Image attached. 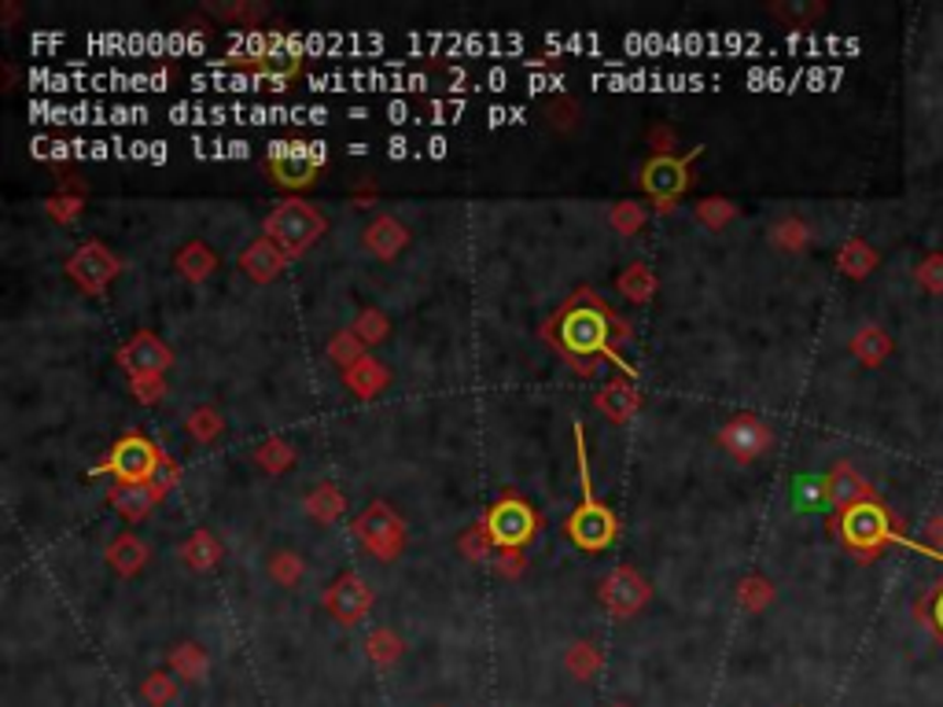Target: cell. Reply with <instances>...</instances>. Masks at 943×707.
<instances>
[{
  "label": "cell",
  "mask_w": 943,
  "mask_h": 707,
  "mask_svg": "<svg viewBox=\"0 0 943 707\" xmlns=\"http://www.w3.org/2000/svg\"><path fill=\"white\" fill-rule=\"evenodd\" d=\"M542 339L550 342L553 354L605 358L616 372L638 380V369L619 354V342L627 347V342L635 339V325H630V317L616 314L589 284H578L575 292L564 298L561 309L542 325Z\"/></svg>",
  "instance_id": "cell-1"
},
{
  "label": "cell",
  "mask_w": 943,
  "mask_h": 707,
  "mask_svg": "<svg viewBox=\"0 0 943 707\" xmlns=\"http://www.w3.org/2000/svg\"><path fill=\"white\" fill-rule=\"evenodd\" d=\"M830 531L837 534L844 550L863 564L877 561L888 545H903V550L925 556V561L943 564V553L932 550L929 542H914L910 534H903V523L896 520V512L885 505L881 494H874L870 501H859V505H852L848 512H841V516H830Z\"/></svg>",
  "instance_id": "cell-2"
},
{
  "label": "cell",
  "mask_w": 943,
  "mask_h": 707,
  "mask_svg": "<svg viewBox=\"0 0 943 707\" xmlns=\"http://www.w3.org/2000/svg\"><path fill=\"white\" fill-rule=\"evenodd\" d=\"M575 435V460H578V487H583V501L567 512L564 520V534L572 539L575 550L583 553H605L613 550L619 539V516L605 501H597L594 494V479H589V457H586V432L583 424H572Z\"/></svg>",
  "instance_id": "cell-3"
},
{
  "label": "cell",
  "mask_w": 943,
  "mask_h": 707,
  "mask_svg": "<svg viewBox=\"0 0 943 707\" xmlns=\"http://www.w3.org/2000/svg\"><path fill=\"white\" fill-rule=\"evenodd\" d=\"M325 232H328L325 210H317L314 203L303 199V196L277 199L270 207V214L262 218V236L265 240H273L277 248L288 254V262L303 259V254L314 248Z\"/></svg>",
  "instance_id": "cell-4"
},
{
  "label": "cell",
  "mask_w": 943,
  "mask_h": 707,
  "mask_svg": "<svg viewBox=\"0 0 943 707\" xmlns=\"http://www.w3.org/2000/svg\"><path fill=\"white\" fill-rule=\"evenodd\" d=\"M163 460L166 449L152 435H144L141 427H126L104 454V460H96L89 468V476H111V483H152Z\"/></svg>",
  "instance_id": "cell-5"
},
{
  "label": "cell",
  "mask_w": 943,
  "mask_h": 707,
  "mask_svg": "<svg viewBox=\"0 0 943 707\" xmlns=\"http://www.w3.org/2000/svg\"><path fill=\"white\" fill-rule=\"evenodd\" d=\"M479 523L487 527L498 550H528V545L539 539V531L545 527V516L520 494V490H501V494L484 509Z\"/></svg>",
  "instance_id": "cell-6"
},
{
  "label": "cell",
  "mask_w": 943,
  "mask_h": 707,
  "mask_svg": "<svg viewBox=\"0 0 943 707\" xmlns=\"http://www.w3.org/2000/svg\"><path fill=\"white\" fill-rule=\"evenodd\" d=\"M262 166L273 185H281L288 196H299V192L314 188L317 174L328 166V148L321 141H273Z\"/></svg>",
  "instance_id": "cell-7"
},
{
  "label": "cell",
  "mask_w": 943,
  "mask_h": 707,
  "mask_svg": "<svg viewBox=\"0 0 943 707\" xmlns=\"http://www.w3.org/2000/svg\"><path fill=\"white\" fill-rule=\"evenodd\" d=\"M248 52H232L229 63L236 70L251 74V78H259L265 85H273L277 93H284L288 85H292L299 74H303V56H299L295 48H288L292 41L273 34V37H259L251 34L248 41Z\"/></svg>",
  "instance_id": "cell-8"
},
{
  "label": "cell",
  "mask_w": 943,
  "mask_h": 707,
  "mask_svg": "<svg viewBox=\"0 0 943 707\" xmlns=\"http://www.w3.org/2000/svg\"><path fill=\"white\" fill-rule=\"evenodd\" d=\"M354 539L366 550L372 561L380 564H394L405 553V542H410V527H405L402 512L391 505V501H369L366 509L354 516Z\"/></svg>",
  "instance_id": "cell-9"
},
{
  "label": "cell",
  "mask_w": 943,
  "mask_h": 707,
  "mask_svg": "<svg viewBox=\"0 0 943 707\" xmlns=\"http://www.w3.org/2000/svg\"><path fill=\"white\" fill-rule=\"evenodd\" d=\"M704 148H690L685 155H652L641 166L638 188L646 192L652 210L657 214H671L679 203L685 199V192L693 188V163Z\"/></svg>",
  "instance_id": "cell-10"
},
{
  "label": "cell",
  "mask_w": 943,
  "mask_h": 707,
  "mask_svg": "<svg viewBox=\"0 0 943 707\" xmlns=\"http://www.w3.org/2000/svg\"><path fill=\"white\" fill-rule=\"evenodd\" d=\"M122 270H126L122 254H115L104 240H82L71 251V259L63 262V273L71 276L74 287L93 298H100L122 276Z\"/></svg>",
  "instance_id": "cell-11"
},
{
  "label": "cell",
  "mask_w": 943,
  "mask_h": 707,
  "mask_svg": "<svg viewBox=\"0 0 943 707\" xmlns=\"http://www.w3.org/2000/svg\"><path fill=\"white\" fill-rule=\"evenodd\" d=\"M605 612L613 619H635L652 605V583L635 564H616L601 583H597Z\"/></svg>",
  "instance_id": "cell-12"
},
{
  "label": "cell",
  "mask_w": 943,
  "mask_h": 707,
  "mask_svg": "<svg viewBox=\"0 0 943 707\" xmlns=\"http://www.w3.org/2000/svg\"><path fill=\"white\" fill-rule=\"evenodd\" d=\"M715 443L726 457H734L737 465H756L759 457H767L774 449V427L756 413H734L719 432Z\"/></svg>",
  "instance_id": "cell-13"
},
{
  "label": "cell",
  "mask_w": 943,
  "mask_h": 707,
  "mask_svg": "<svg viewBox=\"0 0 943 707\" xmlns=\"http://www.w3.org/2000/svg\"><path fill=\"white\" fill-rule=\"evenodd\" d=\"M372 601H377V594H372L369 578L358 572H339L328 583L325 594H321V605H325V612L336 619L339 627L361 623V619L372 612Z\"/></svg>",
  "instance_id": "cell-14"
},
{
  "label": "cell",
  "mask_w": 943,
  "mask_h": 707,
  "mask_svg": "<svg viewBox=\"0 0 943 707\" xmlns=\"http://www.w3.org/2000/svg\"><path fill=\"white\" fill-rule=\"evenodd\" d=\"M115 366L122 369L126 377H144V372H163L166 377V369L174 366V350H170L152 328H137L133 336L115 350Z\"/></svg>",
  "instance_id": "cell-15"
},
{
  "label": "cell",
  "mask_w": 943,
  "mask_h": 707,
  "mask_svg": "<svg viewBox=\"0 0 943 707\" xmlns=\"http://www.w3.org/2000/svg\"><path fill=\"white\" fill-rule=\"evenodd\" d=\"M410 240H413V232L405 229L399 214H391V210H380L377 218L361 229V248H366V254H372L377 262H394L405 248H410Z\"/></svg>",
  "instance_id": "cell-16"
},
{
  "label": "cell",
  "mask_w": 943,
  "mask_h": 707,
  "mask_svg": "<svg viewBox=\"0 0 943 707\" xmlns=\"http://www.w3.org/2000/svg\"><path fill=\"white\" fill-rule=\"evenodd\" d=\"M641 402H646V399H641L638 380L624 377V372H616V377L594 394V410L601 413L608 424H616V427H624V424L635 421V416L641 413Z\"/></svg>",
  "instance_id": "cell-17"
},
{
  "label": "cell",
  "mask_w": 943,
  "mask_h": 707,
  "mask_svg": "<svg viewBox=\"0 0 943 707\" xmlns=\"http://www.w3.org/2000/svg\"><path fill=\"white\" fill-rule=\"evenodd\" d=\"M874 494L877 490L866 483L863 471H855L852 460H837V465L825 471V498H830L833 516L848 512L852 505H859V501H870Z\"/></svg>",
  "instance_id": "cell-18"
},
{
  "label": "cell",
  "mask_w": 943,
  "mask_h": 707,
  "mask_svg": "<svg viewBox=\"0 0 943 707\" xmlns=\"http://www.w3.org/2000/svg\"><path fill=\"white\" fill-rule=\"evenodd\" d=\"M236 265H240V273L248 276L251 284H273L277 276H281L288 270V254L277 248L273 240H265V236H259V240H251L248 248L240 251V259H236Z\"/></svg>",
  "instance_id": "cell-19"
},
{
  "label": "cell",
  "mask_w": 943,
  "mask_h": 707,
  "mask_svg": "<svg viewBox=\"0 0 943 707\" xmlns=\"http://www.w3.org/2000/svg\"><path fill=\"white\" fill-rule=\"evenodd\" d=\"M104 561H107V567H111L118 578H133V575L144 572L148 561H152V545H148L137 531H122V534H115V539L107 542Z\"/></svg>",
  "instance_id": "cell-20"
},
{
  "label": "cell",
  "mask_w": 943,
  "mask_h": 707,
  "mask_svg": "<svg viewBox=\"0 0 943 707\" xmlns=\"http://www.w3.org/2000/svg\"><path fill=\"white\" fill-rule=\"evenodd\" d=\"M339 377H343V383H347V391H350L358 402H372V399H380V394L391 388V369L383 366V361L377 358V354H366V358H361L358 366H350L347 372H339Z\"/></svg>",
  "instance_id": "cell-21"
},
{
  "label": "cell",
  "mask_w": 943,
  "mask_h": 707,
  "mask_svg": "<svg viewBox=\"0 0 943 707\" xmlns=\"http://www.w3.org/2000/svg\"><path fill=\"white\" fill-rule=\"evenodd\" d=\"M174 270L185 276L188 284H207L210 276L221 270V259H218V251H214L207 240L192 236V240H185L174 251Z\"/></svg>",
  "instance_id": "cell-22"
},
{
  "label": "cell",
  "mask_w": 943,
  "mask_h": 707,
  "mask_svg": "<svg viewBox=\"0 0 943 707\" xmlns=\"http://www.w3.org/2000/svg\"><path fill=\"white\" fill-rule=\"evenodd\" d=\"M107 505H111L126 523H144L155 512L159 498L148 483H111L107 487Z\"/></svg>",
  "instance_id": "cell-23"
},
{
  "label": "cell",
  "mask_w": 943,
  "mask_h": 707,
  "mask_svg": "<svg viewBox=\"0 0 943 707\" xmlns=\"http://www.w3.org/2000/svg\"><path fill=\"white\" fill-rule=\"evenodd\" d=\"M177 556H181V561H185L188 572L207 575V572H214V567L221 564L225 550H221L218 534L207 531V527H199V531H192L188 539L177 545Z\"/></svg>",
  "instance_id": "cell-24"
},
{
  "label": "cell",
  "mask_w": 943,
  "mask_h": 707,
  "mask_svg": "<svg viewBox=\"0 0 943 707\" xmlns=\"http://www.w3.org/2000/svg\"><path fill=\"white\" fill-rule=\"evenodd\" d=\"M303 509L310 520L321 523V527H332V523H339L343 512H347V498H343V490L332 483V479H321L317 487L306 490Z\"/></svg>",
  "instance_id": "cell-25"
},
{
  "label": "cell",
  "mask_w": 943,
  "mask_h": 707,
  "mask_svg": "<svg viewBox=\"0 0 943 707\" xmlns=\"http://www.w3.org/2000/svg\"><path fill=\"white\" fill-rule=\"evenodd\" d=\"M616 292L635 306H646L660 292V276L649 262H630L627 270L616 273Z\"/></svg>",
  "instance_id": "cell-26"
},
{
  "label": "cell",
  "mask_w": 943,
  "mask_h": 707,
  "mask_svg": "<svg viewBox=\"0 0 943 707\" xmlns=\"http://www.w3.org/2000/svg\"><path fill=\"white\" fill-rule=\"evenodd\" d=\"M848 350L855 354V361L866 369H881L892 354V336L881 325H863L855 336L848 339Z\"/></svg>",
  "instance_id": "cell-27"
},
{
  "label": "cell",
  "mask_w": 943,
  "mask_h": 707,
  "mask_svg": "<svg viewBox=\"0 0 943 707\" xmlns=\"http://www.w3.org/2000/svg\"><path fill=\"white\" fill-rule=\"evenodd\" d=\"M877 265H881V254H877V248H870V243L863 240V236H852V240L841 243L837 251V270L844 276H852V281H866Z\"/></svg>",
  "instance_id": "cell-28"
},
{
  "label": "cell",
  "mask_w": 943,
  "mask_h": 707,
  "mask_svg": "<svg viewBox=\"0 0 943 707\" xmlns=\"http://www.w3.org/2000/svg\"><path fill=\"white\" fill-rule=\"evenodd\" d=\"M251 460H254V468L265 471V476H284L288 468H295L299 454H295V446L288 443V438L270 435V438H262V443L254 446Z\"/></svg>",
  "instance_id": "cell-29"
},
{
  "label": "cell",
  "mask_w": 943,
  "mask_h": 707,
  "mask_svg": "<svg viewBox=\"0 0 943 707\" xmlns=\"http://www.w3.org/2000/svg\"><path fill=\"white\" fill-rule=\"evenodd\" d=\"M693 218L696 225H704L707 232H723L726 225H734L741 218V207L730 196H704L693 203Z\"/></svg>",
  "instance_id": "cell-30"
},
{
  "label": "cell",
  "mask_w": 943,
  "mask_h": 707,
  "mask_svg": "<svg viewBox=\"0 0 943 707\" xmlns=\"http://www.w3.org/2000/svg\"><path fill=\"white\" fill-rule=\"evenodd\" d=\"M770 243L781 251V254H803L811 248V225L796 218V214H785L770 225Z\"/></svg>",
  "instance_id": "cell-31"
},
{
  "label": "cell",
  "mask_w": 943,
  "mask_h": 707,
  "mask_svg": "<svg viewBox=\"0 0 943 707\" xmlns=\"http://www.w3.org/2000/svg\"><path fill=\"white\" fill-rule=\"evenodd\" d=\"M774 597H778V589L767 575H745L741 583H737V608L748 616L767 612V608L774 605Z\"/></svg>",
  "instance_id": "cell-32"
},
{
  "label": "cell",
  "mask_w": 943,
  "mask_h": 707,
  "mask_svg": "<svg viewBox=\"0 0 943 707\" xmlns=\"http://www.w3.org/2000/svg\"><path fill=\"white\" fill-rule=\"evenodd\" d=\"M170 671L185 682H203L210 671L207 649H199L196 641H181V645H174V652H170Z\"/></svg>",
  "instance_id": "cell-33"
},
{
  "label": "cell",
  "mask_w": 943,
  "mask_h": 707,
  "mask_svg": "<svg viewBox=\"0 0 943 707\" xmlns=\"http://www.w3.org/2000/svg\"><path fill=\"white\" fill-rule=\"evenodd\" d=\"M325 354H328V361H332V366H336L339 372H347L350 366H358V361L366 358L369 347H366V342H361L358 336H354L350 328H339V331H332V336H328Z\"/></svg>",
  "instance_id": "cell-34"
},
{
  "label": "cell",
  "mask_w": 943,
  "mask_h": 707,
  "mask_svg": "<svg viewBox=\"0 0 943 707\" xmlns=\"http://www.w3.org/2000/svg\"><path fill=\"white\" fill-rule=\"evenodd\" d=\"M185 435L196 446L218 443V438L225 435V416L214 410V405H196V410L188 413V421H185Z\"/></svg>",
  "instance_id": "cell-35"
},
{
  "label": "cell",
  "mask_w": 943,
  "mask_h": 707,
  "mask_svg": "<svg viewBox=\"0 0 943 707\" xmlns=\"http://www.w3.org/2000/svg\"><path fill=\"white\" fill-rule=\"evenodd\" d=\"M350 331L372 350V347H380V342L391 336V317L383 314L380 306H361L358 314H354V320H350Z\"/></svg>",
  "instance_id": "cell-36"
},
{
  "label": "cell",
  "mask_w": 943,
  "mask_h": 707,
  "mask_svg": "<svg viewBox=\"0 0 943 707\" xmlns=\"http://www.w3.org/2000/svg\"><path fill=\"white\" fill-rule=\"evenodd\" d=\"M265 575L281 589H295L306 578V561L295 550H273L270 561H265Z\"/></svg>",
  "instance_id": "cell-37"
},
{
  "label": "cell",
  "mask_w": 943,
  "mask_h": 707,
  "mask_svg": "<svg viewBox=\"0 0 943 707\" xmlns=\"http://www.w3.org/2000/svg\"><path fill=\"white\" fill-rule=\"evenodd\" d=\"M402 652H405V641L394 634L391 627H377L366 638V656L377 663V667H383V671L394 667V663L402 660Z\"/></svg>",
  "instance_id": "cell-38"
},
{
  "label": "cell",
  "mask_w": 943,
  "mask_h": 707,
  "mask_svg": "<svg viewBox=\"0 0 943 707\" xmlns=\"http://www.w3.org/2000/svg\"><path fill=\"white\" fill-rule=\"evenodd\" d=\"M914 619L943 645V578H936L932 589H925L914 601Z\"/></svg>",
  "instance_id": "cell-39"
},
{
  "label": "cell",
  "mask_w": 943,
  "mask_h": 707,
  "mask_svg": "<svg viewBox=\"0 0 943 707\" xmlns=\"http://www.w3.org/2000/svg\"><path fill=\"white\" fill-rule=\"evenodd\" d=\"M457 553L465 556L468 564H490L495 561V553H498V545H495V539H490L487 534V527L484 523H472V527H465L460 531V539H457Z\"/></svg>",
  "instance_id": "cell-40"
},
{
  "label": "cell",
  "mask_w": 943,
  "mask_h": 707,
  "mask_svg": "<svg viewBox=\"0 0 943 707\" xmlns=\"http://www.w3.org/2000/svg\"><path fill=\"white\" fill-rule=\"evenodd\" d=\"M646 221H649V207L638 199H619L613 203V210H608V229L619 236H638L646 229Z\"/></svg>",
  "instance_id": "cell-41"
},
{
  "label": "cell",
  "mask_w": 943,
  "mask_h": 707,
  "mask_svg": "<svg viewBox=\"0 0 943 707\" xmlns=\"http://www.w3.org/2000/svg\"><path fill=\"white\" fill-rule=\"evenodd\" d=\"M203 12H207V15H218V19H225V23H236V26H243V30H254L259 23H265V19H270V8L248 4V0H236V4H203Z\"/></svg>",
  "instance_id": "cell-42"
},
{
  "label": "cell",
  "mask_w": 943,
  "mask_h": 707,
  "mask_svg": "<svg viewBox=\"0 0 943 707\" xmlns=\"http://www.w3.org/2000/svg\"><path fill=\"white\" fill-rule=\"evenodd\" d=\"M564 667L572 671L578 682H589L597 671L605 667V656H601V649H597L594 641H575V645L564 652Z\"/></svg>",
  "instance_id": "cell-43"
},
{
  "label": "cell",
  "mask_w": 943,
  "mask_h": 707,
  "mask_svg": "<svg viewBox=\"0 0 943 707\" xmlns=\"http://www.w3.org/2000/svg\"><path fill=\"white\" fill-rule=\"evenodd\" d=\"M45 214L56 225H74L85 214V192H74V188H56L52 196L45 199Z\"/></svg>",
  "instance_id": "cell-44"
},
{
  "label": "cell",
  "mask_w": 943,
  "mask_h": 707,
  "mask_svg": "<svg viewBox=\"0 0 943 707\" xmlns=\"http://www.w3.org/2000/svg\"><path fill=\"white\" fill-rule=\"evenodd\" d=\"M578 118H583V111H578V104L572 100V96L561 93L545 104V122H550V130H556V133H572L578 126Z\"/></svg>",
  "instance_id": "cell-45"
},
{
  "label": "cell",
  "mask_w": 943,
  "mask_h": 707,
  "mask_svg": "<svg viewBox=\"0 0 943 707\" xmlns=\"http://www.w3.org/2000/svg\"><path fill=\"white\" fill-rule=\"evenodd\" d=\"M166 391H170V383H166L163 372H144V377H130V394H133V399L141 402V405H148V410L163 402Z\"/></svg>",
  "instance_id": "cell-46"
},
{
  "label": "cell",
  "mask_w": 943,
  "mask_h": 707,
  "mask_svg": "<svg viewBox=\"0 0 943 707\" xmlns=\"http://www.w3.org/2000/svg\"><path fill=\"white\" fill-rule=\"evenodd\" d=\"M792 501L796 509H830V498H825V476H803L792 483Z\"/></svg>",
  "instance_id": "cell-47"
},
{
  "label": "cell",
  "mask_w": 943,
  "mask_h": 707,
  "mask_svg": "<svg viewBox=\"0 0 943 707\" xmlns=\"http://www.w3.org/2000/svg\"><path fill=\"white\" fill-rule=\"evenodd\" d=\"M770 15L781 19L785 26H807L814 19L825 15V4H800V0H785V4H770Z\"/></svg>",
  "instance_id": "cell-48"
},
{
  "label": "cell",
  "mask_w": 943,
  "mask_h": 707,
  "mask_svg": "<svg viewBox=\"0 0 943 707\" xmlns=\"http://www.w3.org/2000/svg\"><path fill=\"white\" fill-rule=\"evenodd\" d=\"M914 281H918L921 292L943 295V251H932V254H925V259L918 262Z\"/></svg>",
  "instance_id": "cell-49"
},
{
  "label": "cell",
  "mask_w": 943,
  "mask_h": 707,
  "mask_svg": "<svg viewBox=\"0 0 943 707\" xmlns=\"http://www.w3.org/2000/svg\"><path fill=\"white\" fill-rule=\"evenodd\" d=\"M490 567H495L498 578L517 583V578H523V572H528V550H498L495 561H490Z\"/></svg>",
  "instance_id": "cell-50"
},
{
  "label": "cell",
  "mask_w": 943,
  "mask_h": 707,
  "mask_svg": "<svg viewBox=\"0 0 943 707\" xmlns=\"http://www.w3.org/2000/svg\"><path fill=\"white\" fill-rule=\"evenodd\" d=\"M141 693H144V700L152 704V707H166V704L177 696V682L170 678V674L155 671V674H148V678H144Z\"/></svg>",
  "instance_id": "cell-51"
},
{
  "label": "cell",
  "mask_w": 943,
  "mask_h": 707,
  "mask_svg": "<svg viewBox=\"0 0 943 707\" xmlns=\"http://www.w3.org/2000/svg\"><path fill=\"white\" fill-rule=\"evenodd\" d=\"M679 130L671 122H657L646 130V144L652 148V155H679Z\"/></svg>",
  "instance_id": "cell-52"
},
{
  "label": "cell",
  "mask_w": 943,
  "mask_h": 707,
  "mask_svg": "<svg viewBox=\"0 0 943 707\" xmlns=\"http://www.w3.org/2000/svg\"><path fill=\"white\" fill-rule=\"evenodd\" d=\"M177 483H181V465H177V460H174V457H170V454H166V460H163V468H159V471H155V476H152V483H148V487H152V494H155L159 501H163V498H166V494H170V490H174Z\"/></svg>",
  "instance_id": "cell-53"
},
{
  "label": "cell",
  "mask_w": 943,
  "mask_h": 707,
  "mask_svg": "<svg viewBox=\"0 0 943 707\" xmlns=\"http://www.w3.org/2000/svg\"><path fill=\"white\" fill-rule=\"evenodd\" d=\"M350 207H358V210H372L380 203V188H377V181L372 177H361L358 185H350Z\"/></svg>",
  "instance_id": "cell-54"
},
{
  "label": "cell",
  "mask_w": 943,
  "mask_h": 707,
  "mask_svg": "<svg viewBox=\"0 0 943 707\" xmlns=\"http://www.w3.org/2000/svg\"><path fill=\"white\" fill-rule=\"evenodd\" d=\"M556 358H561L564 366L572 369L575 377H583V380H594L597 372H601V366H608L605 358H578V354H556Z\"/></svg>",
  "instance_id": "cell-55"
},
{
  "label": "cell",
  "mask_w": 943,
  "mask_h": 707,
  "mask_svg": "<svg viewBox=\"0 0 943 707\" xmlns=\"http://www.w3.org/2000/svg\"><path fill=\"white\" fill-rule=\"evenodd\" d=\"M921 527H925V539H929V545L936 553H943V512H929L925 516V523H921Z\"/></svg>",
  "instance_id": "cell-56"
},
{
  "label": "cell",
  "mask_w": 943,
  "mask_h": 707,
  "mask_svg": "<svg viewBox=\"0 0 943 707\" xmlns=\"http://www.w3.org/2000/svg\"><path fill=\"white\" fill-rule=\"evenodd\" d=\"M19 4H12V0H8V4H0V26H15L19 23Z\"/></svg>",
  "instance_id": "cell-57"
},
{
  "label": "cell",
  "mask_w": 943,
  "mask_h": 707,
  "mask_svg": "<svg viewBox=\"0 0 943 707\" xmlns=\"http://www.w3.org/2000/svg\"><path fill=\"white\" fill-rule=\"evenodd\" d=\"M15 78H19V70L12 67V63H8V67H4V89H12Z\"/></svg>",
  "instance_id": "cell-58"
},
{
  "label": "cell",
  "mask_w": 943,
  "mask_h": 707,
  "mask_svg": "<svg viewBox=\"0 0 943 707\" xmlns=\"http://www.w3.org/2000/svg\"><path fill=\"white\" fill-rule=\"evenodd\" d=\"M613 707H627V704H613Z\"/></svg>",
  "instance_id": "cell-59"
}]
</instances>
